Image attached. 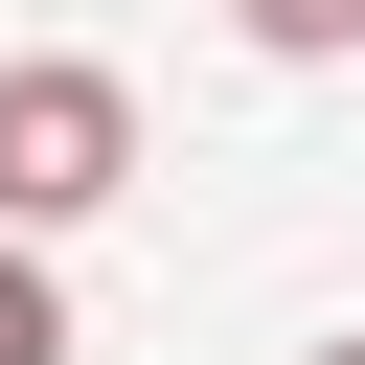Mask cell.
<instances>
[{
	"label": "cell",
	"instance_id": "6da1fadb",
	"mask_svg": "<svg viewBox=\"0 0 365 365\" xmlns=\"http://www.w3.org/2000/svg\"><path fill=\"white\" fill-rule=\"evenodd\" d=\"M114 182H137V91H114L91 46H23V68H0V251H23V228H91Z\"/></svg>",
	"mask_w": 365,
	"mask_h": 365
},
{
	"label": "cell",
	"instance_id": "7a4b0ae2",
	"mask_svg": "<svg viewBox=\"0 0 365 365\" xmlns=\"http://www.w3.org/2000/svg\"><path fill=\"white\" fill-rule=\"evenodd\" d=\"M0 365H68V274L46 251H0Z\"/></svg>",
	"mask_w": 365,
	"mask_h": 365
},
{
	"label": "cell",
	"instance_id": "3957f363",
	"mask_svg": "<svg viewBox=\"0 0 365 365\" xmlns=\"http://www.w3.org/2000/svg\"><path fill=\"white\" fill-rule=\"evenodd\" d=\"M228 23H251L274 68H319V46H365V0H228Z\"/></svg>",
	"mask_w": 365,
	"mask_h": 365
},
{
	"label": "cell",
	"instance_id": "277c9868",
	"mask_svg": "<svg viewBox=\"0 0 365 365\" xmlns=\"http://www.w3.org/2000/svg\"><path fill=\"white\" fill-rule=\"evenodd\" d=\"M319 365H365V342H319Z\"/></svg>",
	"mask_w": 365,
	"mask_h": 365
}]
</instances>
